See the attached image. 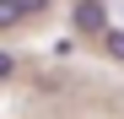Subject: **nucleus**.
<instances>
[{
    "mask_svg": "<svg viewBox=\"0 0 124 119\" xmlns=\"http://www.w3.org/2000/svg\"><path fill=\"white\" fill-rule=\"evenodd\" d=\"M70 27L86 33V38H102L108 33V0H76L70 6Z\"/></svg>",
    "mask_w": 124,
    "mask_h": 119,
    "instance_id": "nucleus-1",
    "label": "nucleus"
},
{
    "mask_svg": "<svg viewBox=\"0 0 124 119\" xmlns=\"http://www.w3.org/2000/svg\"><path fill=\"white\" fill-rule=\"evenodd\" d=\"M102 49H108L113 60H124V27H108V33H102Z\"/></svg>",
    "mask_w": 124,
    "mask_h": 119,
    "instance_id": "nucleus-2",
    "label": "nucleus"
},
{
    "mask_svg": "<svg viewBox=\"0 0 124 119\" xmlns=\"http://www.w3.org/2000/svg\"><path fill=\"white\" fill-rule=\"evenodd\" d=\"M16 16H22V11H16V0H0V27H11Z\"/></svg>",
    "mask_w": 124,
    "mask_h": 119,
    "instance_id": "nucleus-3",
    "label": "nucleus"
},
{
    "mask_svg": "<svg viewBox=\"0 0 124 119\" xmlns=\"http://www.w3.org/2000/svg\"><path fill=\"white\" fill-rule=\"evenodd\" d=\"M11 70H16V54H11V49H0V81H6Z\"/></svg>",
    "mask_w": 124,
    "mask_h": 119,
    "instance_id": "nucleus-4",
    "label": "nucleus"
},
{
    "mask_svg": "<svg viewBox=\"0 0 124 119\" xmlns=\"http://www.w3.org/2000/svg\"><path fill=\"white\" fill-rule=\"evenodd\" d=\"M16 11H43V0H16Z\"/></svg>",
    "mask_w": 124,
    "mask_h": 119,
    "instance_id": "nucleus-5",
    "label": "nucleus"
}]
</instances>
